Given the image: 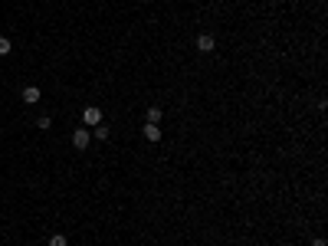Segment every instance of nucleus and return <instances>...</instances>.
Returning a JSON list of instances; mask_svg holds the SVG:
<instances>
[{"instance_id": "1", "label": "nucleus", "mask_w": 328, "mask_h": 246, "mask_svg": "<svg viewBox=\"0 0 328 246\" xmlns=\"http://www.w3.org/2000/svg\"><path fill=\"white\" fill-rule=\"evenodd\" d=\"M82 122H86V125H102V108L89 105L86 112H82Z\"/></svg>"}, {"instance_id": "2", "label": "nucleus", "mask_w": 328, "mask_h": 246, "mask_svg": "<svg viewBox=\"0 0 328 246\" xmlns=\"http://www.w3.org/2000/svg\"><path fill=\"white\" fill-rule=\"evenodd\" d=\"M197 49H200V53H213V49H217L213 36H210V33H200V36H197Z\"/></svg>"}, {"instance_id": "3", "label": "nucleus", "mask_w": 328, "mask_h": 246, "mask_svg": "<svg viewBox=\"0 0 328 246\" xmlns=\"http://www.w3.org/2000/svg\"><path fill=\"white\" fill-rule=\"evenodd\" d=\"M72 145H76L79 151H86L89 148V131L86 128H76V131H72Z\"/></svg>"}, {"instance_id": "4", "label": "nucleus", "mask_w": 328, "mask_h": 246, "mask_svg": "<svg viewBox=\"0 0 328 246\" xmlns=\"http://www.w3.org/2000/svg\"><path fill=\"white\" fill-rule=\"evenodd\" d=\"M23 102H26V105H36V102H40V89L26 86V89H23Z\"/></svg>"}, {"instance_id": "5", "label": "nucleus", "mask_w": 328, "mask_h": 246, "mask_svg": "<svg viewBox=\"0 0 328 246\" xmlns=\"http://www.w3.org/2000/svg\"><path fill=\"white\" fill-rule=\"evenodd\" d=\"M144 138H148V141H158V138H161V128L148 122V125H144Z\"/></svg>"}, {"instance_id": "6", "label": "nucleus", "mask_w": 328, "mask_h": 246, "mask_svg": "<svg viewBox=\"0 0 328 246\" xmlns=\"http://www.w3.org/2000/svg\"><path fill=\"white\" fill-rule=\"evenodd\" d=\"M161 115H164V112H161L158 105H151V108H148V122H151V125H158V122H161Z\"/></svg>"}, {"instance_id": "7", "label": "nucleus", "mask_w": 328, "mask_h": 246, "mask_svg": "<svg viewBox=\"0 0 328 246\" xmlns=\"http://www.w3.org/2000/svg\"><path fill=\"white\" fill-rule=\"evenodd\" d=\"M49 246H69V240L63 233H56V236H49Z\"/></svg>"}, {"instance_id": "8", "label": "nucleus", "mask_w": 328, "mask_h": 246, "mask_svg": "<svg viewBox=\"0 0 328 246\" xmlns=\"http://www.w3.org/2000/svg\"><path fill=\"white\" fill-rule=\"evenodd\" d=\"M10 49H13L10 40H7V36H0V56H10Z\"/></svg>"}, {"instance_id": "9", "label": "nucleus", "mask_w": 328, "mask_h": 246, "mask_svg": "<svg viewBox=\"0 0 328 246\" xmlns=\"http://www.w3.org/2000/svg\"><path fill=\"white\" fill-rule=\"evenodd\" d=\"M49 125H53V122H49V115H40V118H36V128H40V131H46Z\"/></svg>"}, {"instance_id": "10", "label": "nucleus", "mask_w": 328, "mask_h": 246, "mask_svg": "<svg viewBox=\"0 0 328 246\" xmlns=\"http://www.w3.org/2000/svg\"><path fill=\"white\" fill-rule=\"evenodd\" d=\"M109 135H112V131L105 128V125H95V138H98V141H105V138H109Z\"/></svg>"}, {"instance_id": "11", "label": "nucleus", "mask_w": 328, "mask_h": 246, "mask_svg": "<svg viewBox=\"0 0 328 246\" xmlns=\"http://www.w3.org/2000/svg\"><path fill=\"white\" fill-rule=\"evenodd\" d=\"M312 246H328V243H325V240H315V243H312Z\"/></svg>"}]
</instances>
